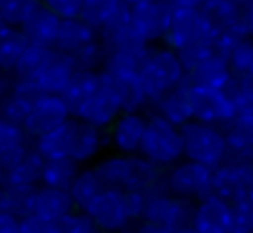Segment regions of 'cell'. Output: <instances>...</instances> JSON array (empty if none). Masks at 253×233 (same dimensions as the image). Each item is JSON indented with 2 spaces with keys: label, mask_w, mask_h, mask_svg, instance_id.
<instances>
[{
  "label": "cell",
  "mask_w": 253,
  "mask_h": 233,
  "mask_svg": "<svg viewBox=\"0 0 253 233\" xmlns=\"http://www.w3.org/2000/svg\"><path fill=\"white\" fill-rule=\"evenodd\" d=\"M93 168L97 170L105 188L123 190V192H140L144 195L166 190V184H164L166 170L154 166L140 154L125 156V154L111 152L101 156L93 164Z\"/></svg>",
  "instance_id": "1"
},
{
  "label": "cell",
  "mask_w": 253,
  "mask_h": 233,
  "mask_svg": "<svg viewBox=\"0 0 253 233\" xmlns=\"http://www.w3.org/2000/svg\"><path fill=\"white\" fill-rule=\"evenodd\" d=\"M146 195L140 192H123L105 188L83 211L97 231L130 233L142 219Z\"/></svg>",
  "instance_id": "2"
},
{
  "label": "cell",
  "mask_w": 253,
  "mask_h": 233,
  "mask_svg": "<svg viewBox=\"0 0 253 233\" xmlns=\"http://www.w3.org/2000/svg\"><path fill=\"white\" fill-rule=\"evenodd\" d=\"M138 81L148 99V105H154L160 97L186 81V69L174 49L166 47L164 43H156L150 45L142 57L138 67Z\"/></svg>",
  "instance_id": "3"
},
{
  "label": "cell",
  "mask_w": 253,
  "mask_h": 233,
  "mask_svg": "<svg viewBox=\"0 0 253 233\" xmlns=\"http://www.w3.org/2000/svg\"><path fill=\"white\" fill-rule=\"evenodd\" d=\"M217 36H219L217 24L202 8L180 10V12H174L170 30L162 43L180 55L190 51L215 49Z\"/></svg>",
  "instance_id": "4"
},
{
  "label": "cell",
  "mask_w": 253,
  "mask_h": 233,
  "mask_svg": "<svg viewBox=\"0 0 253 233\" xmlns=\"http://www.w3.org/2000/svg\"><path fill=\"white\" fill-rule=\"evenodd\" d=\"M182 140L184 160L202 164L210 170H215L229 160L225 130L219 126L192 120L182 126Z\"/></svg>",
  "instance_id": "5"
},
{
  "label": "cell",
  "mask_w": 253,
  "mask_h": 233,
  "mask_svg": "<svg viewBox=\"0 0 253 233\" xmlns=\"http://www.w3.org/2000/svg\"><path fill=\"white\" fill-rule=\"evenodd\" d=\"M138 154L162 170L172 168L184 160L182 128L174 126L158 115H148V124Z\"/></svg>",
  "instance_id": "6"
},
{
  "label": "cell",
  "mask_w": 253,
  "mask_h": 233,
  "mask_svg": "<svg viewBox=\"0 0 253 233\" xmlns=\"http://www.w3.org/2000/svg\"><path fill=\"white\" fill-rule=\"evenodd\" d=\"M180 59L186 69L184 83H188V85L227 91V87L233 81V73H231L225 57H221L215 49L180 53Z\"/></svg>",
  "instance_id": "7"
},
{
  "label": "cell",
  "mask_w": 253,
  "mask_h": 233,
  "mask_svg": "<svg viewBox=\"0 0 253 233\" xmlns=\"http://www.w3.org/2000/svg\"><path fill=\"white\" fill-rule=\"evenodd\" d=\"M164 184L170 194L186 201H198L213 194V170L190 160H182L166 170Z\"/></svg>",
  "instance_id": "8"
},
{
  "label": "cell",
  "mask_w": 253,
  "mask_h": 233,
  "mask_svg": "<svg viewBox=\"0 0 253 233\" xmlns=\"http://www.w3.org/2000/svg\"><path fill=\"white\" fill-rule=\"evenodd\" d=\"M192 211H194L192 201H186L164 190V192L146 195L140 221H148V223H154L166 229H180V227L190 225Z\"/></svg>",
  "instance_id": "9"
},
{
  "label": "cell",
  "mask_w": 253,
  "mask_h": 233,
  "mask_svg": "<svg viewBox=\"0 0 253 233\" xmlns=\"http://www.w3.org/2000/svg\"><path fill=\"white\" fill-rule=\"evenodd\" d=\"M188 89H190V103H192L194 120L221 128V126H227L235 118L233 105L229 101L227 91L196 87V85H188Z\"/></svg>",
  "instance_id": "10"
},
{
  "label": "cell",
  "mask_w": 253,
  "mask_h": 233,
  "mask_svg": "<svg viewBox=\"0 0 253 233\" xmlns=\"http://www.w3.org/2000/svg\"><path fill=\"white\" fill-rule=\"evenodd\" d=\"M146 124H148L146 113H119L113 124L105 130L107 148H111L115 154H125V156L138 154L146 132Z\"/></svg>",
  "instance_id": "11"
},
{
  "label": "cell",
  "mask_w": 253,
  "mask_h": 233,
  "mask_svg": "<svg viewBox=\"0 0 253 233\" xmlns=\"http://www.w3.org/2000/svg\"><path fill=\"white\" fill-rule=\"evenodd\" d=\"M130 12H132L134 34L142 41H146L148 45H156L164 41L174 18V10L168 6L166 0L140 4L130 8Z\"/></svg>",
  "instance_id": "12"
},
{
  "label": "cell",
  "mask_w": 253,
  "mask_h": 233,
  "mask_svg": "<svg viewBox=\"0 0 253 233\" xmlns=\"http://www.w3.org/2000/svg\"><path fill=\"white\" fill-rule=\"evenodd\" d=\"M71 118V111L59 95H40L32 103V111L24 124V130L30 136V140H36Z\"/></svg>",
  "instance_id": "13"
},
{
  "label": "cell",
  "mask_w": 253,
  "mask_h": 233,
  "mask_svg": "<svg viewBox=\"0 0 253 233\" xmlns=\"http://www.w3.org/2000/svg\"><path fill=\"white\" fill-rule=\"evenodd\" d=\"M101 89L117 103L121 113H144L148 99L140 87L138 75H117L109 71L99 73Z\"/></svg>",
  "instance_id": "14"
},
{
  "label": "cell",
  "mask_w": 253,
  "mask_h": 233,
  "mask_svg": "<svg viewBox=\"0 0 253 233\" xmlns=\"http://www.w3.org/2000/svg\"><path fill=\"white\" fill-rule=\"evenodd\" d=\"M251 182H253V162L227 160L225 164L213 170V194L227 199L229 203L247 199Z\"/></svg>",
  "instance_id": "15"
},
{
  "label": "cell",
  "mask_w": 253,
  "mask_h": 233,
  "mask_svg": "<svg viewBox=\"0 0 253 233\" xmlns=\"http://www.w3.org/2000/svg\"><path fill=\"white\" fill-rule=\"evenodd\" d=\"M231 209L233 205L227 199L210 194L194 203L190 225L198 233H229Z\"/></svg>",
  "instance_id": "16"
},
{
  "label": "cell",
  "mask_w": 253,
  "mask_h": 233,
  "mask_svg": "<svg viewBox=\"0 0 253 233\" xmlns=\"http://www.w3.org/2000/svg\"><path fill=\"white\" fill-rule=\"evenodd\" d=\"M71 211L75 209L67 190H55L47 186H36L34 190H30L28 215H36L47 223H55Z\"/></svg>",
  "instance_id": "17"
},
{
  "label": "cell",
  "mask_w": 253,
  "mask_h": 233,
  "mask_svg": "<svg viewBox=\"0 0 253 233\" xmlns=\"http://www.w3.org/2000/svg\"><path fill=\"white\" fill-rule=\"evenodd\" d=\"M73 75H75V67L71 63V57L53 49L51 55L45 59V63L38 69L34 79L42 95H61Z\"/></svg>",
  "instance_id": "18"
},
{
  "label": "cell",
  "mask_w": 253,
  "mask_h": 233,
  "mask_svg": "<svg viewBox=\"0 0 253 233\" xmlns=\"http://www.w3.org/2000/svg\"><path fill=\"white\" fill-rule=\"evenodd\" d=\"M107 150V136L105 130H99L95 126H89L75 118V132H73V144L69 158L79 166H93L103 152Z\"/></svg>",
  "instance_id": "19"
},
{
  "label": "cell",
  "mask_w": 253,
  "mask_h": 233,
  "mask_svg": "<svg viewBox=\"0 0 253 233\" xmlns=\"http://www.w3.org/2000/svg\"><path fill=\"white\" fill-rule=\"evenodd\" d=\"M42 164H43V158L36 152V148L32 144L16 162H12L8 168H4L6 186L14 188V190H20V192L34 190L36 186H40Z\"/></svg>",
  "instance_id": "20"
},
{
  "label": "cell",
  "mask_w": 253,
  "mask_h": 233,
  "mask_svg": "<svg viewBox=\"0 0 253 233\" xmlns=\"http://www.w3.org/2000/svg\"><path fill=\"white\" fill-rule=\"evenodd\" d=\"M150 107H152V115L162 116L164 120L172 122L178 128H182V126H186L188 122L194 120L192 103H190V89H188L186 83H182L180 87L172 89L170 93L160 97Z\"/></svg>",
  "instance_id": "21"
},
{
  "label": "cell",
  "mask_w": 253,
  "mask_h": 233,
  "mask_svg": "<svg viewBox=\"0 0 253 233\" xmlns=\"http://www.w3.org/2000/svg\"><path fill=\"white\" fill-rule=\"evenodd\" d=\"M97 38H99V34L89 24H85L81 18L61 20L59 28H57L55 41H53V49H57L59 53H65V55H73L75 51L83 49Z\"/></svg>",
  "instance_id": "22"
},
{
  "label": "cell",
  "mask_w": 253,
  "mask_h": 233,
  "mask_svg": "<svg viewBox=\"0 0 253 233\" xmlns=\"http://www.w3.org/2000/svg\"><path fill=\"white\" fill-rule=\"evenodd\" d=\"M229 160L253 162V115L235 116L225 126Z\"/></svg>",
  "instance_id": "23"
},
{
  "label": "cell",
  "mask_w": 253,
  "mask_h": 233,
  "mask_svg": "<svg viewBox=\"0 0 253 233\" xmlns=\"http://www.w3.org/2000/svg\"><path fill=\"white\" fill-rule=\"evenodd\" d=\"M119 113H121V109L117 107V103H115L103 89H99V91L75 113L73 118H77V120H81V122H85V124H89V126H95V128H99V130H107V128L113 124V120L119 116Z\"/></svg>",
  "instance_id": "24"
},
{
  "label": "cell",
  "mask_w": 253,
  "mask_h": 233,
  "mask_svg": "<svg viewBox=\"0 0 253 233\" xmlns=\"http://www.w3.org/2000/svg\"><path fill=\"white\" fill-rule=\"evenodd\" d=\"M59 18L55 14H51L45 6H38L20 26V30L24 32V36L32 41V43H40V45H49L53 47L55 36H57V28H59Z\"/></svg>",
  "instance_id": "25"
},
{
  "label": "cell",
  "mask_w": 253,
  "mask_h": 233,
  "mask_svg": "<svg viewBox=\"0 0 253 233\" xmlns=\"http://www.w3.org/2000/svg\"><path fill=\"white\" fill-rule=\"evenodd\" d=\"M73 132H75V118L67 120L65 124L45 132L43 136L32 140L36 152L43 160L51 158H69L71 154V144H73Z\"/></svg>",
  "instance_id": "26"
},
{
  "label": "cell",
  "mask_w": 253,
  "mask_h": 233,
  "mask_svg": "<svg viewBox=\"0 0 253 233\" xmlns=\"http://www.w3.org/2000/svg\"><path fill=\"white\" fill-rule=\"evenodd\" d=\"M103 190H105V184L99 178L97 170L93 166H85V168H79V172H77L75 180L71 182L67 194L71 197L73 209L83 213Z\"/></svg>",
  "instance_id": "27"
},
{
  "label": "cell",
  "mask_w": 253,
  "mask_h": 233,
  "mask_svg": "<svg viewBox=\"0 0 253 233\" xmlns=\"http://www.w3.org/2000/svg\"><path fill=\"white\" fill-rule=\"evenodd\" d=\"M101 89V81H99V73H91V71H75V75L71 77L69 85L65 87V91L59 95L67 109L71 111V116H75V113Z\"/></svg>",
  "instance_id": "28"
},
{
  "label": "cell",
  "mask_w": 253,
  "mask_h": 233,
  "mask_svg": "<svg viewBox=\"0 0 253 233\" xmlns=\"http://www.w3.org/2000/svg\"><path fill=\"white\" fill-rule=\"evenodd\" d=\"M32 146L30 136L22 126L0 118V166L8 168Z\"/></svg>",
  "instance_id": "29"
},
{
  "label": "cell",
  "mask_w": 253,
  "mask_h": 233,
  "mask_svg": "<svg viewBox=\"0 0 253 233\" xmlns=\"http://www.w3.org/2000/svg\"><path fill=\"white\" fill-rule=\"evenodd\" d=\"M28 45H30V39L24 36L20 28L0 24V65L8 73H14Z\"/></svg>",
  "instance_id": "30"
},
{
  "label": "cell",
  "mask_w": 253,
  "mask_h": 233,
  "mask_svg": "<svg viewBox=\"0 0 253 233\" xmlns=\"http://www.w3.org/2000/svg\"><path fill=\"white\" fill-rule=\"evenodd\" d=\"M77 172H79V166L71 158L43 160L42 174H40V186H47L55 190H69Z\"/></svg>",
  "instance_id": "31"
},
{
  "label": "cell",
  "mask_w": 253,
  "mask_h": 233,
  "mask_svg": "<svg viewBox=\"0 0 253 233\" xmlns=\"http://www.w3.org/2000/svg\"><path fill=\"white\" fill-rule=\"evenodd\" d=\"M69 57H71V63H73L75 71L101 73L107 65V59H109V47L105 45V41L101 38H97L95 41H91L89 45H85L83 49L75 51Z\"/></svg>",
  "instance_id": "32"
},
{
  "label": "cell",
  "mask_w": 253,
  "mask_h": 233,
  "mask_svg": "<svg viewBox=\"0 0 253 233\" xmlns=\"http://www.w3.org/2000/svg\"><path fill=\"white\" fill-rule=\"evenodd\" d=\"M121 0H83L79 18L89 24L97 34L105 26V22L111 18V14L121 6Z\"/></svg>",
  "instance_id": "33"
},
{
  "label": "cell",
  "mask_w": 253,
  "mask_h": 233,
  "mask_svg": "<svg viewBox=\"0 0 253 233\" xmlns=\"http://www.w3.org/2000/svg\"><path fill=\"white\" fill-rule=\"evenodd\" d=\"M227 95L235 116L253 115V81L249 77H233L231 85L227 87Z\"/></svg>",
  "instance_id": "34"
},
{
  "label": "cell",
  "mask_w": 253,
  "mask_h": 233,
  "mask_svg": "<svg viewBox=\"0 0 253 233\" xmlns=\"http://www.w3.org/2000/svg\"><path fill=\"white\" fill-rule=\"evenodd\" d=\"M32 103H34L32 99H26L16 93H8L0 101V118L24 128V124L30 116V111H32Z\"/></svg>",
  "instance_id": "35"
},
{
  "label": "cell",
  "mask_w": 253,
  "mask_h": 233,
  "mask_svg": "<svg viewBox=\"0 0 253 233\" xmlns=\"http://www.w3.org/2000/svg\"><path fill=\"white\" fill-rule=\"evenodd\" d=\"M51 51H53V47H49V45H40V43L30 41V45L26 47V51L20 57L12 75H30V77H34L38 73V69L45 63V59L51 55Z\"/></svg>",
  "instance_id": "36"
},
{
  "label": "cell",
  "mask_w": 253,
  "mask_h": 233,
  "mask_svg": "<svg viewBox=\"0 0 253 233\" xmlns=\"http://www.w3.org/2000/svg\"><path fill=\"white\" fill-rule=\"evenodd\" d=\"M28 197H30V192H20L4 186L0 192V211H6L20 219L28 215Z\"/></svg>",
  "instance_id": "37"
},
{
  "label": "cell",
  "mask_w": 253,
  "mask_h": 233,
  "mask_svg": "<svg viewBox=\"0 0 253 233\" xmlns=\"http://www.w3.org/2000/svg\"><path fill=\"white\" fill-rule=\"evenodd\" d=\"M51 233H97L95 225L81 211H71L59 221L51 223Z\"/></svg>",
  "instance_id": "38"
},
{
  "label": "cell",
  "mask_w": 253,
  "mask_h": 233,
  "mask_svg": "<svg viewBox=\"0 0 253 233\" xmlns=\"http://www.w3.org/2000/svg\"><path fill=\"white\" fill-rule=\"evenodd\" d=\"M42 6H45L51 14H55L59 20L79 18L83 0H40Z\"/></svg>",
  "instance_id": "39"
},
{
  "label": "cell",
  "mask_w": 253,
  "mask_h": 233,
  "mask_svg": "<svg viewBox=\"0 0 253 233\" xmlns=\"http://www.w3.org/2000/svg\"><path fill=\"white\" fill-rule=\"evenodd\" d=\"M20 233H51V223L36 215L20 217Z\"/></svg>",
  "instance_id": "40"
},
{
  "label": "cell",
  "mask_w": 253,
  "mask_h": 233,
  "mask_svg": "<svg viewBox=\"0 0 253 233\" xmlns=\"http://www.w3.org/2000/svg\"><path fill=\"white\" fill-rule=\"evenodd\" d=\"M0 233H20V219L6 211H0Z\"/></svg>",
  "instance_id": "41"
},
{
  "label": "cell",
  "mask_w": 253,
  "mask_h": 233,
  "mask_svg": "<svg viewBox=\"0 0 253 233\" xmlns=\"http://www.w3.org/2000/svg\"><path fill=\"white\" fill-rule=\"evenodd\" d=\"M241 24L249 38H253V0H247L241 8Z\"/></svg>",
  "instance_id": "42"
},
{
  "label": "cell",
  "mask_w": 253,
  "mask_h": 233,
  "mask_svg": "<svg viewBox=\"0 0 253 233\" xmlns=\"http://www.w3.org/2000/svg\"><path fill=\"white\" fill-rule=\"evenodd\" d=\"M168 6L174 10V12H180V10H198L204 6V0H166Z\"/></svg>",
  "instance_id": "43"
},
{
  "label": "cell",
  "mask_w": 253,
  "mask_h": 233,
  "mask_svg": "<svg viewBox=\"0 0 253 233\" xmlns=\"http://www.w3.org/2000/svg\"><path fill=\"white\" fill-rule=\"evenodd\" d=\"M174 229H166V227H160V225H154V223H148V221H138L130 233H172Z\"/></svg>",
  "instance_id": "44"
},
{
  "label": "cell",
  "mask_w": 253,
  "mask_h": 233,
  "mask_svg": "<svg viewBox=\"0 0 253 233\" xmlns=\"http://www.w3.org/2000/svg\"><path fill=\"white\" fill-rule=\"evenodd\" d=\"M10 81H12V75L0 65V101L10 93Z\"/></svg>",
  "instance_id": "45"
},
{
  "label": "cell",
  "mask_w": 253,
  "mask_h": 233,
  "mask_svg": "<svg viewBox=\"0 0 253 233\" xmlns=\"http://www.w3.org/2000/svg\"><path fill=\"white\" fill-rule=\"evenodd\" d=\"M123 4H126V6H130V8H134V6H140V4H148V2H158V0H121Z\"/></svg>",
  "instance_id": "46"
},
{
  "label": "cell",
  "mask_w": 253,
  "mask_h": 233,
  "mask_svg": "<svg viewBox=\"0 0 253 233\" xmlns=\"http://www.w3.org/2000/svg\"><path fill=\"white\" fill-rule=\"evenodd\" d=\"M172 233H198V231H196V229H194L192 225H186V227H180V229H174Z\"/></svg>",
  "instance_id": "47"
},
{
  "label": "cell",
  "mask_w": 253,
  "mask_h": 233,
  "mask_svg": "<svg viewBox=\"0 0 253 233\" xmlns=\"http://www.w3.org/2000/svg\"><path fill=\"white\" fill-rule=\"evenodd\" d=\"M4 186H6V172H4V168L0 166V192H2Z\"/></svg>",
  "instance_id": "48"
},
{
  "label": "cell",
  "mask_w": 253,
  "mask_h": 233,
  "mask_svg": "<svg viewBox=\"0 0 253 233\" xmlns=\"http://www.w3.org/2000/svg\"><path fill=\"white\" fill-rule=\"evenodd\" d=\"M249 233H253V205L249 203Z\"/></svg>",
  "instance_id": "49"
},
{
  "label": "cell",
  "mask_w": 253,
  "mask_h": 233,
  "mask_svg": "<svg viewBox=\"0 0 253 233\" xmlns=\"http://www.w3.org/2000/svg\"><path fill=\"white\" fill-rule=\"evenodd\" d=\"M247 201L253 205V182H251V186H249V192H247Z\"/></svg>",
  "instance_id": "50"
},
{
  "label": "cell",
  "mask_w": 253,
  "mask_h": 233,
  "mask_svg": "<svg viewBox=\"0 0 253 233\" xmlns=\"http://www.w3.org/2000/svg\"><path fill=\"white\" fill-rule=\"evenodd\" d=\"M97 233H107V231H97Z\"/></svg>",
  "instance_id": "51"
}]
</instances>
